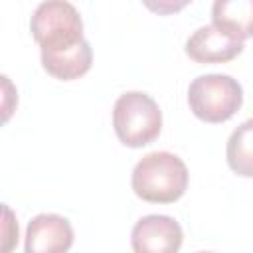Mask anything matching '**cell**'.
Here are the masks:
<instances>
[{
  "label": "cell",
  "mask_w": 253,
  "mask_h": 253,
  "mask_svg": "<svg viewBox=\"0 0 253 253\" xmlns=\"http://www.w3.org/2000/svg\"><path fill=\"white\" fill-rule=\"evenodd\" d=\"M4 213H6V223H4V251L12 249L10 241H18V223L12 219V211L8 206H4Z\"/></svg>",
  "instance_id": "12"
},
{
  "label": "cell",
  "mask_w": 253,
  "mask_h": 253,
  "mask_svg": "<svg viewBox=\"0 0 253 253\" xmlns=\"http://www.w3.org/2000/svg\"><path fill=\"white\" fill-rule=\"evenodd\" d=\"M243 103V89L237 79L223 73L198 75L188 87L190 111L204 123L229 121Z\"/></svg>",
  "instance_id": "4"
},
{
  "label": "cell",
  "mask_w": 253,
  "mask_h": 253,
  "mask_svg": "<svg viewBox=\"0 0 253 253\" xmlns=\"http://www.w3.org/2000/svg\"><path fill=\"white\" fill-rule=\"evenodd\" d=\"M73 245L69 219L57 213H40L26 227V253H65Z\"/></svg>",
  "instance_id": "7"
},
{
  "label": "cell",
  "mask_w": 253,
  "mask_h": 253,
  "mask_svg": "<svg viewBox=\"0 0 253 253\" xmlns=\"http://www.w3.org/2000/svg\"><path fill=\"white\" fill-rule=\"evenodd\" d=\"M211 22L239 40L253 38V0H213Z\"/></svg>",
  "instance_id": "9"
},
{
  "label": "cell",
  "mask_w": 253,
  "mask_h": 253,
  "mask_svg": "<svg viewBox=\"0 0 253 253\" xmlns=\"http://www.w3.org/2000/svg\"><path fill=\"white\" fill-rule=\"evenodd\" d=\"M113 128L117 138L128 148L150 144L162 128L158 103L142 91L123 93L113 107Z\"/></svg>",
  "instance_id": "2"
},
{
  "label": "cell",
  "mask_w": 253,
  "mask_h": 253,
  "mask_svg": "<svg viewBox=\"0 0 253 253\" xmlns=\"http://www.w3.org/2000/svg\"><path fill=\"white\" fill-rule=\"evenodd\" d=\"M190 2H192V0H142V4H144L150 12H154V14H158V16L176 14V12H180L182 8H186Z\"/></svg>",
  "instance_id": "11"
},
{
  "label": "cell",
  "mask_w": 253,
  "mask_h": 253,
  "mask_svg": "<svg viewBox=\"0 0 253 253\" xmlns=\"http://www.w3.org/2000/svg\"><path fill=\"white\" fill-rule=\"evenodd\" d=\"M30 32L40 51H61L83 42V20L67 0H43L32 14Z\"/></svg>",
  "instance_id": "3"
},
{
  "label": "cell",
  "mask_w": 253,
  "mask_h": 253,
  "mask_svg": "<svg viewBox=\"0 0 253 253\" xmlns=\"http://www.w3.org/2000/svg\"><path fill=\"white\" fill-rule=\"evenodd\" d=\"M243 51V40L213 22L198 28L186 42V55L196 63H225Z\"/></svg>",
  "instance_id": "6"
},
{
  "label": "cell",
  "mask_w": 253,
  "mask_h": 253,
  "mask_svg": "<svg viewBox=\"0 0 253 253\" xmlns=\"http://www.w3.org/2000/svg\"><path fill=\"white\" fill-rule=\"evenodd\" d=\"M225 158L237 176L253 178V119H247L229 134Z\"/></svg>",
  "instance_id": "10"
},
{
  "label": "cell",
  "mask_w": 253,
  "mask_h": 253,
  "mask_svg": "<svg viewBox=\"0 0 253 253\" xmlns=\"http://www.w3.org/2000/svg\"><path fill=\"white\" fill-rule=\"evenodd\" d=\"M184 231L170 215L150 213L140 217L130 233V245L136 253H174L182 247Z\"/></svg>",
  "instance_id": "5"
},
{
  "label": "cell",
  "mask_w": 253,
  "mask_h": 253,
  "mask_svg": "<svg viewBox=\"0 0 253 253\" xmlns=\"http://www.w3.org/2000/svg\"><path fill=\"white\" fill-rule=\"evenodd\" d=\"M42 57V65L43 69L59 79V81H73L83 77L93 63V49L91 43L87 40L79 42L77 45L69 47V49H61V51H40Z\"/></svg>",
  "instance_id": "8"
},
{
  "label": "cell",
  "mask_w": 253,
  "mask_h": 253,
  "mask_svg": "<svg viewBox=\"0 0 253 253\" xmlns=\"http://www.w3.org/2000/svg\"><path fill=\"white\" fill-rule=\"evenodd\" d=\"M130 186L144 202L172 204L180 200L188 188V168L184 160L172 152H148L134 164Z\"/></svg>",
  "instance_id": "1"
}]
</instances>
